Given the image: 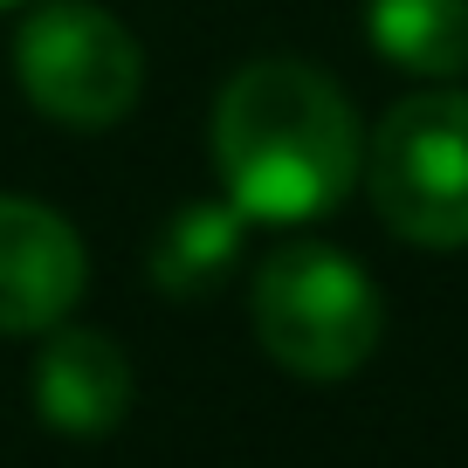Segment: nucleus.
<instances>
[{
	"mask_svg": "<svg viewBox=\"0 0 468 468\" xmlns=\"http://www.w3.org/2000/svg\"><path fill=\"white\" fill-rule=\"evenodd\" d=\"M366 165L358 111L310 62H249L214 103V173L249 220L296 228L331 214Z\"/></svg>",
	"mask_w": 468,
	"mask_h": 468,
	"instance_id": "obj_1",
	"label": "nucleus"
},
{
	"mask_svg": "<svg viewBox=\"0 0 468 468\" xmlns=\"http://www.w3.org/2000/svg\"><path fill=\"white\" fill-rule=\"evenodd\" d=\"M249 310H255L262 351L296 379H351L386 331L372 276L351 255L317 249V241H296V249L269 255L255 269Z\"/></svg>",
	"mask_w": 468,
	"mask_h": 468,
	"instance_id": "obj_2",
	"label": "nucleus"
},
{
	"mask_svg": "<svg viewBox=\"0 0 468 468\" xmlns=\"http://www.w3.org/2000/svg\"><path fill=\"white\" fill-rule=\"evenodd\" d=\"M379 220L413 249H468V90H420L366 145Z\"/></svg>",
	"mask_w": 468,
	"mask_h": 468,
	"instance_id": "obj_3",
	"label": "nucleus"
},
{
	"mask_svg": "<svg viewBox=\"0 0 468 468\" xmlns=\"http://www.w3.org/2000/svg\"><path fill=\"white\" fill-rule=\"evenodd\" d=\"M15 76L42 117L76 124V132H103L138 103L145 56H138L132 28L111 21L103 7L56 0L15 35Z\"/></svg>",
	"mask_w": 468,
	"mask_h": 468,
	"instance_id": "obj_4",
	"label": "nucleus"
},
{
	"mask_svg": "<svg viewBox=\"0 0 468 468\" xmlns=\"http://www.w3.org/2000/svg\"><path fill=\"white\" fill-rule=\"evenodd\" d=\"M83 234L42 200L0 193V331H56L83 296Z\"/></svg>",
	"mask_w": 468,
	"mask_h": 468,
	"instance_id": "obj_5",
	"label": "nucleus"
},
{
	"mask_svg": "<svg viewBox=\"0 0 468 468\" xmlns=\"http://www.w3.org/2000/svg\"><path fill=\"white\" fill-rule=\"evenodd\" d=\"M35 413L76 441L111 434L132 413V358L103 331H56L35 358Z\"/></svg>",
	"mask_w": 468,
	"mask_h": 468,
	"instance_id": "obj_6",
	"label": "nucleus"
},
{
	"mask_svg": "<svg viewBox=\"0 0 468 468\" xmlns=\"http://www.w3.org/2000/svg\"><path fill=\"white\" fill-rule=\"evenodd\" d=\"M241 241H249V214L220 193V200H186L152 241V282L165 296H214L220 282L241 262Z\"/></svg>",
	"mask_w": 468,
	"mask_h": 468,
	"instance_id": "obj_7",
	"label": "nucleus"
},
{
	"mask_svg": "<svg viewBox=\"0 0 468 468\" xmlns=\"http://www.w3.org/2000/svg\"><path fill=\"white\" fill-rule=\"evenodd\" d=\"M366 35L413 76L468 69V0H366Z\"/></svg>",
	"mask_w": 468,
	"mask_h": 468,
	"instance_id": "obj_8",
	"label": "nucleus"
},
{
	"mask_svg": "<svg viewBox=\"0 0 468 468\" xmlns=\"http://www.w3.org/2000/svg\"><path fill=\"white\" fill-rule=\"evenodd\" d=\"M0 7H15V0H0Z\"/></svg>",
	"mask_w": 468,
	"mask_h": 468,
	"instance_id": "obj_9",
	"label": "nucleus"
}]
</instances>
